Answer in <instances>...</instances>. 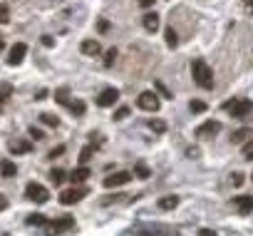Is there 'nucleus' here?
Here are the masks:
<instances>
[{"mask_svg":"<svg viewBox=\"0 0 253 236\" xmlns=\"http://www.w3.org/2000/svg\"><path fill=\"white\" fill-rule=\"evenodd\" d=\"M67 109H70L72 114H77V117H82V114H84V102H80V99H72V102L67 104Z\"/></svg>","mask_w":253,"mask_h":236,"instance_id":"21","label":"nucleus"},{"mask_svg":"<svg viewBox=\"0 0 253 236\" xmlns=\"http://www.w3.org/2000/svg\"><path fill=\"white\" fill-rule=\"evenodd\" d=\"M40 120H42V125H47V127H60V120H57L55 114H50V112H42Z\"/></svg>","mask_w":253,"mask_h":236,"instance_id":"20","label":"nucleus"},{"mask_svg":"<svg viewBox=\"0 0 253 236\" xmlns=\"http://www.w3.org/2000/svg\"><path fill=\"white\" fill-rule=\"evenodd\" d=\"M30 137H35V140H45V135H42L40 130H35V127H30Z\"/></svg>","mask_w":253,"mask_h":236,"instance_id":"37","label":"nucleus"},{"mask_svg":"<svg viewBox=\"0 0 253 236\" xmlns=\"http://www.w3.org/2000/svg\"><path fill=\"white\" fill-rule=\"evenodd\" d=\"M80 50H82L84 55H89V57H94V55H99V52H102V47H99V43H97V40H84V43L80 45Z\"/></svg>","mask_w":253,"mask_h":236,"instance_id":"15","label":"nucleus"},{"mask_svg":"<svg viewBox=\"0 0 253 236\" xmlns=\"http://www.w3.org/2000/svg\"><path fill=\"white\" fill-rule=\"evenodd\" d=\"M70 229H75V219H72V216H60V219H55V221H47V234H50V236L65 234V231H70Z\"/></svg>","mask_w":253,"mask_h":236,"instance_id":"4","label":"nucleus"},{"mask_svg":"<svg viewBox=\"0 0 253 236\" xmlns=\"http://www.w3.org/2000/svg\"><path fill=\"white\" fill-rule=\"evenodd\" d=\"M8 149H10V154H28V152H33V142H28V140H10Z\"/></svg>","mask_w":253,"mask_h":236,"instance_id":"12","label":"nucleus"},{"mask_svg":"<svg viewBox=\"0 0 253 236\" xmlns=\"http://www.w3.org/2000/svg\"><path fill=\"white\" fill-rule=\"evenodd\" d=\"M114 60H117V50L112 47V50H107V57H104V67H112V65H114Z\"/></svg>","mask_w":253,"mask_h":236,"instance_id":"31","label":"nucleus"},{"mask_svg":"<svg viewBox=\"0 0 253 236\" xmlns=\"http://www.w3.org/2000/svg\"><path fill=\"white\" fill-rule=\"evenodd\" d=\"M154 90H157V92H159V94H162V97H171V92H169V90H167V87H164V85H162V82H159V80H157V82H154Z\"/></svg>","mask_w":253,"mask_h":236,"instance_id":"32","label":"nucleus"},{"mask_svg":"<svg viewBox=\"0 0 253 236\" xmlns=\"http://www.w3.org/2000/svg\"><path fill=\"white\" fill-rule=\"evenodd\" d=\"M189 109H191L194 114H201V112H206V102H201V99H191V102H189Z\"/></svg>","mask_w":253,"mask_h":236,"instance_id":"24","label":"nucleus"},{"mask_svg":"<svg viewBox=\"0 0 253 236\" xmlns=\"http://www.w3.org/2000/svg\"><path fill=\"white\" fill-rule=\"evenodd\" d=\"M5 47V40H3V35H0V50H3Z\"/></svg>","mask_w":253,"mask_h":236,"instance_id":"45","label":"nucleus"},{"mask_svg":"<svg viewBox=\"0 0 253 236\" xmlns=\"http://www.w3.org/2000/svg\"><path fill=\"white\" fill-rule=\"evenodd\" d=\"M134 177H139V179H149V177H152V172H149V167H147V164H142V162H139V164L134 167Z\"/></svg>","mask_w":253,"mask_h":236,"instance_id":"22","label":"nucleus"},{"mask_svg":"<svg viewBox=\"0 0 253 236\" xmlns=\"http://www.w3.org/2000/svg\"><path fill=\"white\" fill-rule=\"evenodd\" d=\"M25 196H28L30 201H35V204H45V201L50 199V191H47L42 184H38V182H30V184L25 187Z\"/></svg>","mask_w":253,"mask_h":236,"instance_id":"3","label":"nucleus"},{"mask_svg":"<svg viewBox=\"0 0 253 236\" xmlns=\"http://www.w3.org/2000/svg\"><path fill=\"white\" fill-rule=\"evenodd\" d=\"M132 182V172H114L109 177H104V187L107 189H114V187H124V184H129Z\"/></svg>","mask_w":253,"mask_h":236,"instance_id":"7","label":"nucleus"},{"mask_svg":"<svg viewBox=\"0 0 253 236\" xmlns=\"http://www.w3.org/2000/svg\"><path fill=\"white\" fill-rule=\"evenodd\" d=\"M233 184L241 187V184H243V174H233Z\"/></svg>","mask_w":253,"mask_h":236,"instance_id":"41","label":"nucleus"},{"mask_svg":"<svg viewBox=\"0 0 253 236\" xmlns=\"http://www.w3.org/2000/svg\"><path fill=\"white\" fill-rule=\"evenodd\" d=\"M55 99H57L60 104H65V107H67V104L72 102V99H70V90H67V87H60V90L55 92Z\"/></svg>","mask_w":253,"mask_h":236,"instance_id":"19","label":"nucleus"},{"mask_svg":"<svg viewBox=\"0 0 253 236\" xmlns=\"http://www.w3.org/2000/svg\"><path fill=\"white\" fill-rule=\"evenodd\" d=\"M3 209H8V199H5L3 194H0V211H3Z\"/></svg>","mask_w":253,"mask_h":236,"instance_id":"42","label":"nucleus"},{"mask_svg":"<svg viewBox=\"0 0 253 236\" xmlns=\"http://www.w3.org/2000/svg\"><path fill=\"white\" fill-rule=\"evenodd\" d=\"M137 3H139L142 8H152V5H154V0H137Z\"/></svg>","mask_w":253,"mask_h":236,"instance_id":"40","label":"nucleus"},{"mask_svg":"<svg viewBox=\"0 0 253 236\" xmlns=\"http://www.w3.org/2000/svg\"><path fill=\"white\" fill-rule=\"evenodd\" d=\"M241 154H243V159H248V162H253V140H248V142H243V149H241Z\"/></svg>","mask_w":253,"mask_h":236,"instance_id":"26","label":"nucleus"},{"mask_svg":"<svg viewBox=\"0 0 253 236\" xmlns=\"http://www.w3.org/2000/svg\"><path fill=\"white\" fill-rule=\"evenodd\" d=\"M84 196H87V189H84V187H72V189H65V191L60 194V204L70 206V204H77V201H82Z\"/></svg>","mask_w":253,"mask_h":236,"instance_id":"6","label":"nucleus"},{"mask_svg":"<svg viewBox=\"0 0 253 236\" xmlns=\"http://www.w3.org/2000/svg\"><path fill=\"white\" fill-rule=\"evenodd\" d=\"M10 92H13V87H10V85H3V87H0V104H5V102H8Z\"/></svg>","mask_w":253,"mask_h":236,"instance_id":"30","label":"nucleus"},{"mask_svg":"<svg viewBox=\"0 0 253 236\" xmlns=\"http://www.w3.org/2000/svg\"><path fill=\"white\" fill-rule=\"evenodd\" d=\"M139 236H152V234H139Z\"/></svg>","mask_w":253,"mask_h":236,"instance_id":"46","label":"nucleus"},{"mask_svg":"<svg viewBox=\"0 0 253 236\" xmlns=\"http://www.w3.org/2000/svg\"><path fill=\"white\" fill-rule=\"evenodd\" d=\"M126 114H129V107H119V109L114 112V120L119 122V120H124V117H126Z\"/></svg>","mask_w":253,"mask_h":236,"instance_id":"34","label":"nucleus"},{"mask_svg":"<svg viewBox=\"0 0 253 236\" xmlns=\"http://www.w3.org/2000/svg\"><path fill=\"white\" fill-rule=\"evenodd\" d=\"M28 224H30V226H47V219H45L42 214H30V216H28Z\"/></svg>","mask_w":253,"mask_h":236,"instance_id":"23","label":"nucleus"},{"mask_svg":"<svg viewBox=\"0 0 253 236\" xmlns=\"http://www.w3.org/2000/svg\"><path fill=\"white\" fill-rule=\"evenodd\" d=\"M233 206L241 216L251 214L253 211V194H241V196H233Z\"/></svg>","mask_w":253,"mask_h":236,"instance_id":"8","label":"nucleus"},{"mask_svg":"<svg viewBox=\"0 0 253 236\" xmlns=\"http://www.w3.org/2000/svg\"><path fill=\"white\" fill-rule=\"evenodd\" d=\"M174 236H176V234H174Z\"/></svg>","mask_w":253,"mask_h":236,"instance_id":"47","label":"nucleus"},{"mask_svg":"<svg viewBox=\"0 0 253 236\" xmlns=\"http://www.w3.org/2000/svg\"><path fill=\"white\" fill-rule=\"evenodd\" d=\"M97 30H99V33H107V30H109V23H107V20H99V23H97Z\"/></svg>","mask_w":253,"mask_h":236,"instance_id":"36","label":"nucleus"},{"mask_svg":"<svg viewBox=\"0 0 253 236\" xmlns=\"http://www.w3.org/2000/svg\"><path fill=\"white\" fill-rule=\"evenodd\" d=\"M149 130L157 132V135H162V132H167V125L162 120H149Z\"/></svg>","mask_w":253,"mask_h":236,"instance_id":"28","label":"nucleus"},{"mask_svg":"<svg viewBox=\"0 0 253 236\" xmlns=\"http://www.w3.org/2000/svg\"><path fill=\"white\" fill-rule=\"evenodd\" d=\"M223 109L226 112H231L236 120H243V117H248L251 112H253V102L251 99H228V102H223Z\"/></svg>","mask_w":253,"mask_h":236,"instance_id":"2","label":"nucleus"},{"mask_svg":"<svg viewBox=\"0 0 253 236\" xmlns=\"http://www.w3.org/2000/svg\"><path fill=\"white\" fill-rule=\"evenodd\" d=\"M0 174H3L5 179H10V177L18 174V167H15L10 159H5V162H0Z\"/></svg>","mask_w":253,"mask_h":236,"instance_id":"17","label":"nucleus"},{"mask_svg":"<svg viewBox=\"0 0 253 236\" xmlns=\"http://www.w3.org/2000/svg\"><path fill=\"white\" fill-rule=\"evenodd\" d=\"M137 104H139V109H144V112H159V107H162L157 92H142V94L137 97Z\"/></svg>","mask_w":253,"mask_h":236,"instance_id":"5","label":"nucleus"},{"mask_svg":"<svg viewBox=\"0 0 253 236\" xmlns=\"http://www.w3.org/2000/svg\"><path fill=\"white\" fill-rule=\"evenodd\" d=\"M25 52H28V45L25 43H15L13 50H10V57H8V65H20L25 60Z\"/></svg>","mask_w":253,"mask_h":236,"instance_id":"11","label":"nucleus"},{"mask_svg":"<svg viewBox=\"0 0 253 236\" xmlns=\"http://www.w3.org/2000/svg\"><path fill=\"white\" fill-rule=\"evenodd\" d=\"M117 99H119V90H114V87H104V90L99 92V97H97V104H99V107H112Z\"/></svg>","mask_w":253,"mask_h":236,"instance_id":"10","label":"nucleus"},{"mask_svg":"<svg viewBox=\"0 0 253 236\" xmlns=\"http://www.w3.org/2000/svg\"><path fill=\"white\" fill-rule=\"evenodd\" d=\"M142 25H144L147 33H154V30L159 28V15H157V13H147V15L142 18Z\"/></svg>","mask_w":253,"mask_h":236,"instance_id":"14","label":"nucleus"},{"mask_svg":"<svg viewBox=\"0 0 253 236\" xmlns=\"http://www.w3.org/2000/svg\"><path fill=\"white\" fill-rule=\"evenodd\" d=\"M199 236H216L213 229H199Z\"/></svg>","mask_w":253,"mask_h":236,"instance_id":"38","label":"nucleus"},{"mask_svg":"<svg viewBox=\"0 0 253 236\" xmlns=\"http://www.w3.org/2000/svg\"><path fill=\"white\" fill-rule=\"evenodd\" d=\"M191 75H194V82H196L199 87H204V90H211V87H213V70L206 65V60L196 57V60L191 62Z\"/></svg>","mask_w":253,"mask_h":236,"instance_id":"1","label":"nucleus"},{"mask_svg":"<svg viewBox=\"0 0 253 236\" xmlns=\"http://www.w3.org/2000/svg\"><path fill=\"white\" fill-rule=\"evenodd\" d=\"M62 179H65V172H62V169H52V172H50V182H52L55 187H60Z\"/></svg>","mask_w":253,"mask_h":236,"instance_id":"29","label":"nucleus"},{"mask_svg":"<svg viewBox=\"0 0 253 236\" xmlns=\"http://www.w3.org/2000/svg\"><path fill=\"white\" fill-rule=\"evenodd\" d=\"M248 137H253L251 130H238V132H233L231 142H233V144H243V142H248Z\"/></svg>","mask_w":253,"mask_h":236,"instance_id":"18","label":"nucleus"},{"mask_svg":"<svg viewBox=\"0 0 253 236\" xmlns=\"http://www.w3.org/2000/svg\"><path fill=\"white\" fill-rule=\"evenodd\" d=\"M167 45L169 47H176L179 45V38H176V30L174 28H167Z\"/></svg>","mask_w":253,"mask_h":236,"instance_id":"27","label":"nucleus"},{"mask_svg":"<svg viewBox=\"0 0 253 236\" xmlns=\"http://www.w3.org/2000/svg\"><path fill=\"white\" fill-rule=\"evenodd\" d=\"M157 206H159V209H164V211H171V209H176V206H179V196H174V194L162 196V199L157 201Z\"/></svg>","mask_w":253,"mask_h":236,"instance_id":"16","label":"nucleus"},{"mask_svg":"<svg viewBox=\"0 0 253 236\" xmlns=\"http://www.w3.org/2000/svg\"><path fill=\"white\" fill-rule=\"evenodd\" d=\"M62 152H65V147H62V144H60V147H55V149H52V152H50V154H47V157H50V159H55V157H60V154H62Z\"/></svg>","mask_w":253,"mask_h":236,"instance_id":"35","label":"nucleus"},{"mask_svg":"<svg viewBox=\"0 0 253 236\" xmlns=\"http://www.w3.org/2000/svg\"><path fill=\"white\" fill-rule=\"evenodd\" d=\"M246 10H248V13H253V0H246Z\"/></svg>","mask_w":253,"mask_h":236,"instance_id":"44","label":"nucleus"},{"mask_svg":"<svg viewBox=\"0 0 253 236\" xmlns=\"http://www.w3.org/2000/svg\"><path fill=\"white\" fill-rule=\"evenodd\" d=\"M10 20V13H8V8L5 5H0V25H5Z\"/></svg>","mask_w":253,"mask_h":236,"instance_id":"33","label":"nucleus"},{"mask_svg":"<svg viewBox=\"0 0 253 236\" xmlns=\"http://www.w3.org/2000/svg\"><path fill=\"white\" fill-rule=\"evenodd\" d=\"M45 97H47V90H40V92H38V97H35V99H45Z\"/></svg>","mask_w":253,"mask_h":236,"instance_id":"43","label":"nucleus"},{"mask_svg":"<svg viewBox=\"0 0 253 236\" xmlns=\"http://www.w3.org/2000/svg\"><path fill=\"white\" fill-rule=\"evenodd\" d=\"M218 132H221V122H213V120H209V122L196 127V137H201V140H209V137H213Z\"/></svg>","mask_w":253,"mask_h":236,"instance_id":"9","label":"nucleus"},{"mask_svg":"<svg viewBox=\"0 0 253 236\" xmlns=\"http://www.w3.org/2000/svg\"><path fill=\"white\" fill-rule=\"evenodd\" d=\"M87 177H92V172H89L87 167H77V169L70 174V182H72V187H75V184H82V182H87Z\"/></svg>","mask_w":253,"mask_h":236,"instance_id":"13","label":"nucleus"},{"mask_svg":"<svg viewBox=\"0 0 253 236\" xmlns=\"http://www.w3.org/2000/svg\"><path fill=\"white\" fill-rule=\"evenodd\" d=\"M92 152H94V147H92V144H87V147L80 152V164H82V167H84V164L92 159Z\"/></svg>","mask_w":253,"mask_h":236,"instance_id":"25","label":"nucleus"},{"mask_svg":"<svg viewBox=\"0 0 253 236\" xmlns=\"http://www.w3.org/2000/svg\"><path fill=\"white\" fill-rule=\"evenodd\" d=\"M42 45H45V47H52V45H55V40H52L50 35H45V38H42Z\"/></svg>","mask_w":253,"mask_h":236,"instance_id":"39","label":"nucleus"}]
</instances>
